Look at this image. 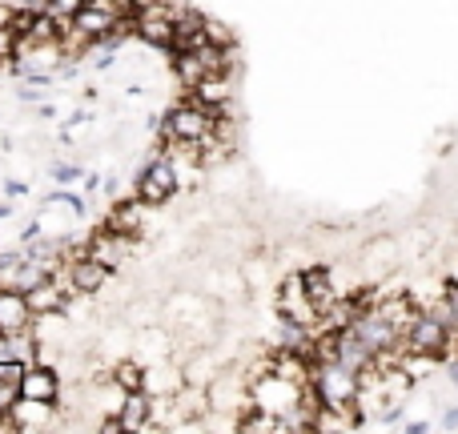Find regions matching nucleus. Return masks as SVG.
I'll return each mask as SVG.
<instances>
[{
  "label": "nucleus",
  "instance_id": "1",
  "mask_svg": "<svg viewBox=\"0 0 458 434\" xmlns=\"http://www.w3.org/2000/svg\"><path fill=\"white\" fill-rule=\"evenodd\" d=\"M214 129H217V117L206 109V105H198L190 93H185L182 101H174V105L165 109V117H161L157 133H161V141H190V145H201V141H209V137H214Z\"/></svg>",
  "mask_w": 458,
  "mask_h": 434
},
{
  "label": "nucleus",
  "instance_id": "2",
  "mask_svg": "<svg viewBox=\"0 0 458 434\" xmlns=\"http://www.w3.org/2000/svg\"><path fill=\"white\" fill-rule=\"evenodd\" d=\"M133 193L141 201H149L153 209H161V206H169V201L182 193V174H177V166L165 157V153H157V157H149L141 169H137Z\"/></svg>",
  "mask_w": 458,
  "mask_h": 434
},
{
  "label": "nucleus",
  "instance_id": "3",
  "mask_svg": "<svg viewBox=\"0 0 458 434\" xmlns=\"http://www.w3.org/2000/svg\"><path fill=\"white\" fill-rule=\"evenodd\" d=\"M454 330L435 314V310H419V318L406 330V354H427V358H451Z\"/></svg>",
  "mask_w": 458,
  "mask_h": 434
},
{
  "label": "nucleus",
  "instance_id": "4",
  "mask_svg": "<svg viewBox=\"0 0 458 434\" xmlns=\"http://www.w3.org/2000/svg\"><path fill=\"white\" fill-rule=\"evenodd\" d=\"M274 302H277V318H285V322L310 326V330L322 326V310H318L314 298H310L306 274H301V269H293V274H285L282 282H277V298Z\"/></svg>",
  "mask_w": 458,
  "mask_h": 434
},
{
  "label": "nucleus",
  "instance_id": "5",
  "mask_svg": "<svg viewBox=\"0 0 458 434\" xmlns=\"http://www.w3.org/2000/svg\"><path fill=\"white\" fill-rule=\"evenodd\" d=\"M174 16H177V8L169 0H153L149 8H141L133 16V37L141 45L157 48V53H169V45H174Z\"/></svg>",
  "mask_w": 458,
  "mask_h": 434
},
{
  "label": "nucleus",
  "instance_id": "6",
  "mask_svg": "<svg viewBox=\"0 0 458 434\" xmlns=\"http://www.w3.org/2000/svg\"><path fill=\"white\" fill-rule=\"evenodd\" d=\"M21 398H32V403H64V374L48 362H29L21 379Z\"/></svg>",
  "mask_w": 458,
  "mask_h": 434
},
{
  "label": "nucleus",
  "instance_id": "7",
  "mask_svg": "<svg viewBox=\"0 0 458 434\" xmlns=\"http://www.w3.org/2000/svg\"><path fill=\"white\" fill-rule=\"evenodd\" d=\"M64 274H69V282L77 285L81 298H93V294L105 290V282L113 277V269L101 266L97 258H89V253H77V258L64 261Z\"/></svg>",
  "mask_w": 458,
  "mask_h": 434
},
{
  "label": "nucleus",
  "instance_id": "8",
  "mask_svg": "<svg viewBox=\"0 0 458 434\" xmlns=\"http://www.w3.org/2000/svg\"><path fill=\"white\" fill-rule=\"evenodd\" d=\"M149 201H141L133 193V198H125V201H117V206L109 209V217H105V226L109 229H117L121 237H129V242H137V237L145 234V217H149Z\"/></svg>",
  "mask_w": 458,
  "mask_h": 434
},
{
  "label": "nucleus",
  "instance_id": "9",
  "mask_svg": "<svg viewBox=\"0 0 458 434\" xmlns=\"http://www.w3.org/2000/svg\"><path fill=\"white\" fill-rule=\"evenodd\" d=\"M198 45H206V13H198V8H177L169 56L190 53V48H198Z\"/></svg>",
  "mask_w": 458,
  "mask_h": 434
},
{
  "label": "nucleus",
  "instance_id": "10",
  "mask_svg": "<svg viewBox=\"0 0 458 434\" xmlns=\"http://www.w3.org/2000/svg\"><path fill=\"white\" fill-rule=\"evenodd\" d=\"M129 237H121L117 229H109V226H101V229H93V237L85 242V253L89 258H97L101 266H109L113 274L121 269V258H125V250H129Z\"/></svg>",
  "mask_w": 458,
  "mask_h": 434
},
{
  "label": "nucleus",
  "instance_id": "11",
  "mask_svg": "<svg viewBox=\"0 0 458 434\" xmlns=\"http://www.w3.org/2000/svg\"><path fill=\"white\" fill-rule=\"evenodd\" d=\"M32 322H37V318H32V310H29V298H24L21 290L0 285V334L24 330V326H32Z\"/></svg>",
  "mask_w": 458,
  "mask_h": 434
},
{
  "label": "nucleus",
  "instance_id": "12",
  "mask_svg": "<svg viewBox=\"0 0 458 434\" xmlns=\"http://www.w3.org/2000/svg\"><path fill=\"white\" fill-rule=\"evenodd\" d=\"M56 414H61V406H53V403H32V398H21V403L13 406L16 430H53V427H56Z\"/></svg>",
  "mask_w": 458,
  "mask_h": 434
},
{
  "label": "nucleus",
  "instance_id": "13",
  "mask_svg": "<svg viewBox=\"0 0 458 434\" xmlns=\"http://www.w3.org/2000/svg\"><path fill=\"white\" fill-rule=\"evenodd\" d=\"M117 419L125 422V430H153V395L149 390H129Z\"/></svg>",
  "mask_w": 458,
  "mask_h": 434
},
{
  "label": "nucleus",
  "instance_id": "14",
  "mask_svg": "<svg viewBox=\"0 0 458 434\" xmlns=\"http://www.w3.org/2000/svg\"><path fill=\"white\" fill-rule=\"evenodd\" d=\"M169 61H174V77L182 81L185 93H193L198 85H206V81H209V69H206V61H201L198 48H190V53H177V56H169Z\"/></svg>",
  "mask_w": 458,
  "mask_h": 434
},
{
  "label": "nucleus",
  "instance_id": "15",
  "mask_svg": "<svg viewBox=\"0 0 458 434\" xmlns=\"http://www.w3.org/2000/svg\"><path fill=\"white\" fill-rule=\"evenodd\" d=\"M301 274H306V290H310V298H314V306L326 314V310L338 302V290H334L330 266H306Z\"/></svg>",
  "mask_w": 458,
  "mask_h": 434
},
{
  "label": "nucleus",
  "instance_id": "16",
  "mask_svg": "<svg viewBox=\"0 0 458 434\" xmlns=\"http://www.w3.org/2000/svg\"><path fill=\"white\" fill-rule=\"evenodd\" d=\"M237 430H245V434H290V430H285L282 414H269V411H261V406H250V411H242V419H237Z\"/></svg>",
  "mask_w": 458,
  "mask_h": 434
},
{
  "label": "nucleus",
  "instance_id": "17",
  "mask_svg": "<svg viewBox=\"0 0 458 434\" xmlns=\"http://www.w3.org/2000/svg\"><path fill=\"white\" fill-rule=\"evenodd\" d=\"M21 48H24V37L4 21V16H0V64L21 61Z\"/></svg>",
  "mask_w": 458,
  "mask_h": 434
},
{
  "label": "nucleus",
  "instance_id": "18",
  "mask_svg": "<svg viewBox=\"0 0 458 434\" xmlns=\"http://www.w3.org/2000/svg\"><path fill=\"white\" fill-rule=\"evenodd\" d=\"M45 206H69V209H72V217H77V221H85V214H89L85 198H81V193H69V190H56V193H48V198H45Z\"/></svg>",
  "mask_w": 458,
  "mask_h": 434
},
{
  "label": "nucleus",
  "instance_id": "19",
  "mask_svg": "<svg viewBox=\"0 0 458 434\" xmlns=\"http://www.w3.org/2000/svg\"><path fill=\"white\" fill-rule=\"evenodd\" d=\"M206 40H214V45H222V48H237V37L229 32V24L214 21V16H206Z\"/></svg>",
  "mask_w": 458,
  "mask_h": 434
},
{
  "label": "nucleus",
  "instance_id": "20",
  "mask_svg": "<svg viewBox=\"0 0 458 434\" xmlns=\"http://www.w3.org/2000/svg\"><path fill=\"white\" fill-rule=\"evenodd\" d=\"M21 403V382L0 379V414H13V406Z\"/></svg>",
  "mask_w": 458,
  "mask_h": 434
},
{
  "label": "nucleus",
  "instance_id": "21",
  "mask_svg": "<svg viewBox=\"0 0 458 434\" xmlns=\"http://www.w3.org/2000/svg\"><path fill=\"white\" fill-rule=\"evenodd\" d=\"M48 174H53V182L56 185H69V182H81V166H69V161H53V166H48Z\"/></svg>",
  "mask_w": 458,
  "mask_h": 434
},
{
  "label": "nucleus",
  "instance_id": "22",
  "mask_svg": "<svg viewBox=\"0 0 458 434\" xmlns=\"http://www.w3.org/2000/svg\"><path fill=\"white\" fill-rule=\"evenodd\" d=\"M4 13H45L48 0H0Z\"/></svg>",
  "mask_w": 458,
  "mask_h": 434
},
{
  "label": "nucleus",
  "instance_id": "23",
  "mask_svg": "<svg viewBox=\"0 0 458 434\" xmlns=\"http://www.w3.org/2000/svg\"><path fill=\"white\" fill-rule=\"evenodd\" d=\"M8 362H21V358L13 350V334H0V366H8Z\"/></svg>",
  "mask_w": 458,
  "mask_h": 434
},
{
  "label": "nucleus",
  "instance_id": "24",
  "mask_svg": "<svg viewBox=\"0 0 458 434\" xmlns=\"http://www.w3.org/2000/svg\"><path fill=\"white\" fill-rule=\"evenodd\" d=\"M4 198H29V185H24V182H16V177H8V182H4Z\"/></svg>",
  "mask_w": 458,
  "mask_h": 434
},
{
  "label": "nucleus",
  "instance_id": "25",
  "mask_svg": "<svg viewBox=\"0 0 458 434\" xmlns=\"http://www.w3.org/2000/svg\"><path fill=\"white\" fill-rule=\"evenodd\" d=\"M21 101L24 105H40L45 101V93H40V85H29V89H21Z\"/></svg>",
  "mask_w": 458,
  "mask_h": 434
},
{
  "label": "nucleus",
  "instance_id": "26",
  "mask_svg": "<svg viewBox=\"0 0 458 434\" xmlns=\"http://www.w3.org/2000/svg\"><path fill=\"white\" fill-rule=\"evenodd\" d=\"M29 242H40V221H32V226H24L21 245H29Z\"/></svg>",
  "mask_w": 458,
  "mask_h": 434
},
{
  "label": "nucleus",
  "instance_id": "27",
  "mask_svg": "<svg viewBox=\"0 0 458 434\" xmlns=\"http://www.w3.org/2000/svg\"><path fill=\"white\" fill-rule=\"evenodd\" d=\"M406 434H427L430 430V422H422V419H414V422H406V427H403Z\"/></svg>",
  "mask_w": 458,
  "mask_h": 434
},
{
  "label": "nucleus",
  "instance_id": "28",
  "mask_svg": "<svg viewBox=\"0 0 458 434\" xmlns=\"http://www.w3.org/2000/svg\"><path fill=\"white\" fill-rule=\"evenodd\" d=\"M443 427H446V430H458V406H451V411H446Z\"/></svg>",
  "mask_w": 458,
  "mask_h": 434
},
{
  "label": "nucleus",
  "instance_id": "29",
  "mask_svg": "<svg viewBox=\"0 0 458 434\" xmlns=\"http://www.w3.org/2000/svg\"><path fill=\"white\" fill-rule=\"evenodd\" d=\"M101 177H97V174H85V193H93V190H101Z\"/></svg>",
  "mask_w": 458,
  "mask_h": 434
},
{
  "label": "nucleus",
  "instance_id": "30",
  "mask_svg": "<svg viewBox=\"0 0 458 434\" xmlns=\"http://www.w3.org/2000/svg\"><path fill=\"white\" fill-rule=\"evenodd\" d=\"M13 214V206H8V201H0V217H8Z\"/></svg>",
  "mask_w": 458,
  "mask_h": 434
}]
</instances>
